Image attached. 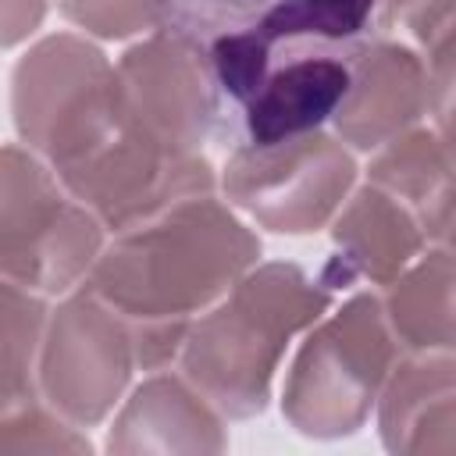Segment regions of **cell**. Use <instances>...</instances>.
I'll list each match as a JSON object with an SVG mask.
<instances>
[{
	"label": "cell",
	"mask_w": 456,
	"mask_h": 456,
	"mask_svg": "<svg viewBox=\"0 0 456 456\" xmlns=\"http://www.w3.org/2000/svg\"><path fill=\"white\" fill-rule=\"evenodd\" d=\"M428 242H435V246L456 253V185H452L449 200L442 203V210L435 214V221H431V228H428Z\"/></svg>",
	"instance_id": "cell-23"
},
{
	"label": "cell",
	"mask_w": 456,
	"mask_h": 456,
	"mask_svg": "<svg viewBox=\"0 0 456 456\" xmlns=\"http://www.w3.org/2000/svg\"><path fill=\"white\" fill-rule=\"evenodd\" d=\"M103 253V221L75 200L28 146H4L0 164V271L39 296H61L89 278Z\"/></svg>",
	"instance_id": "cell-6"
},
{
	"label": "cell",
	"mask_w": 456,
	"mask_h": 456,
	"mask_svg": "<svg viewBox=\"0 0 456 456\" xmlns=\"http://www.w3.org/2000/svg\"><path fill=\"white\" fill-rule=\"evenodd\" d=\"M367 182L406 203L428 232L456 185V160L435 128H410L378 150L367 167Z\"/></svg>",
	"instance_id": "cell-16"
},
{
	"label": "cell",
	"mask_w": 456,
	"mask_h": 456,
	"mask_svg": "<svg viewBox=\"0 0 456 456\" xmlns=\"http://www.w3.org/2000/svg\"><path fill=\"white\" fill-rule=\"evenodd\" d=\"M11 110L21 142L57 175L82 164L128 121L118 68L100 46L68 32L39 39L14 64Z\"/></svg>",
	"instance_id": "cell-5"
},
{
	"label": "cell",
	"mask_w": 456,
	"mask_h": 456,
	"mask_svg": "<svg viewBox=\"0 0 456 456\" xmlns=\"http://www.w3.org/2000/svg\"><path fill=\"white\" fill-rule=\"evenodd\" d=\"M388 324L403 349L417 353H456V253H420L381 299Z\"/></svg>",
	"instance_id": "cell-15"
},
{
	"label": "cell",
	"mask_w": 456,
	"mask_h": 456,
	"mask_svg": "<svg viewBox=\"0 0 456 456\" xmlns=\"http://www.w3.org/2000/svg\"><path fill=\"white\" fill-rule=\"evenodd\" d=\"M399 349L381 296H353L306 331L281 388L285 420L306 438L356 435L381 399Z\"/></svg>",
	"instance_id": "cell-4"
},
{
	"label": "cell",
	"mask_w": 456,
	"mask_h": 456,
	"mask_svg": "<svg viewBox=\"0 0 456 456\" xmlns=\"http://www.w3.org/2000/svg\"><path fill=\"white\" fill-rule=\"evenodd\" d=\"M378 431L388 452H456V353L399 356L378 399Z\"/></svg>",
	"instance_id": "cell-14"
},
{
	"label": "cell",
	"mask_w": 456,
	"mask_h": 456,
	"mask_svg": "<svg viewBox=\"0 0 456 456\" xmlns=\"http://www.w3.org/2000/svg\"><path fill=\"white\" fill-rule=\"evenodd\" d=\"M61 14L89 36L128 39L164 28L175 0H57Z\"/></svg>",
	"instance_id": "cell-19"
},
{
	"label": "cell",
	"mask_w": 456,
	"mask_h": 456,
	"mask_svg": "<svg viewBox=\"0 0 456 456\" xmlns=\"http://www.w3.org/2000/svg\"><path fill=\"white\" fill-rule=\"evenodd\" d=\"M118 78L132 114L167 146L200 153L217 135L221 103L200 53L175 36L157 28L150 39L128 46L118 61Z\"/></svg>",
	"instance_id": "cell-10"
},
{
	"label": "cell",
	"mask_w": 456,
	"mask_h": 456,
	"mask_svg": "<svg viewBox=\"0 0 456 456\" xmlns=\"http://www.w3.org/2000/svg\"><path fill=\"white\" fill-rule=\"evenodd\" d=\"M428 232L417 214L399 203L392 192L374 182L360 185L331 221V256L321 271V281L335 289H349L353 281L392 285L420 253Z\"/></svg>",
	"instance_id": "cell-12"
},
{
	"label": "cell",
	"mask_w": 456,
	"mask_h": 456,
	"mask_svg": "<svg viewBox=\"0 0 456 456\" xmlns=\"http://www.w3.org/2000/svg\"><path fill=\"white\" fill-rule=\"evenodd\" d=\"M50 452H89V438L75 431L43 399L0 413V456H50Z\"/></svg>",
	"instance_id": "cell-18"
},
{
	"label": "cell",
	"mask_w": 456,
	"mask_h": 456,
	"mask_svg": "<svg viewBox=\"0 0 456 456\" xmlns=\"http://www.w3.org/2000/svg\"><path fill=\"white\" fill-rule=\"evenodd\" d=\"M224 445V413L185 374L146 378L107 431V452H221Z\"/></svg>",
	"instance_id": "cell-13"
},
{
	"label": "cell",
	"mask_w": 456,
	"mask_h": 456,
	"mask_svg": "<svg viewBox=\"0 0 456 456\" xmlns=\"http://www.w3.org/2000/svg\"><path fill=\"white\" fill-rule=\"evenodd\" d=\"M428 114L456 160V28L428 50Z\"/></svg>",
	"instance_id": "cell-21"
},
{
	"label": "cell",
	"mask_w": 456,
	"mask_h": 456,
	"mask_svg": "<svg viewBox=\"0 0 456 456\" xmlns=\"http://www.w3.org/2000/svg\"><path fill=\"white\" fill-rule=\"evenodd\" d=\"M353 182V153L321 128L278 142L232 146L221 171L224 200L278 235H310L331 224Z\"/></svg>",
	"instance_id": "cell-7"
},
{
	"label": "cell",
	"mask_w": 456,
	"mask_h": 456,
	"mask_svg": "<svg viewBox=\"0 0 456 456\" xmlns=\"http://www.w3.org/2000/svg\"><path fill=\"white\" fill-rule=\"evenodd\" d=\"M260 260V239L235 217L232 203L192 196L146 224L118 232L93 264V289L132 331L142 370L178 360L200 314L232 292Z\"/></svg>",
	"instance_id": "cell-1"
},
{
	"label": "cell",
	"mask_w": 456,
	"mask_h": 456,
	"mask_svg": "<svg viewBox=\"0 0 456 456\" xmlns=\"http://www.w3.org/2000/svg\"><path fill=\"white\" fill-rule=\"evenodd\" d=\"M57 178L114 235L153 221L175 203L214 192V167L207 157L167 146L135 114H128L110 142Z\"/></svg>",
	"instance_id": "cell-8"
},
{
	"label": "cell",
	"mask_w": 456,
	"mask_h": 456,
	"mask_svg": "<svg viewBox=\"0 0 456 456\" xmlns=\"http://www.w3.org/2000/svg\"><path fill=\"white\" fill-rule=\"evenodd\" d=\"M135 360L128 324L93 292L78 289L46 321L36 385L50 410L75 428H96L121 399Z\"/></svg>",
	"instance_id": "cell-9"
},
{
	"label": "cell",
	"mask_w": 456,
	"mask_h": 456,
	"mask_svg": "<svg viewBox=\"0 0 456 456\" xmlns=\"http://www.w3.org/2000/svg\"><path fill=\"white\" fill-rule=\"evenodd\" d=\"M381 0H175L164 28L203 61L217 103V139L285 64L342 53L370 39Z\"/></svg>",
	"instance_id": "cell-3"
},
{
	"label": "cell",
	"mask_w": 456,
	"mask_h": 456,
	"mask_svg": "<svg viewBox=\"0 0 456 456\" xmlns=\"http://www.w3.org/2000/svg\"><path fill=\"white\" fill-rule=\"evenodd\" d=\"M328 306L331 289L299 264H260L192 321L178 367L224 417L249 420L267 410L292 335L314 328Z\"/></svg>",
	"instance_id": "cell-2"
},
{
	"label": "cell",
	"mask_w": 456,
	"mask_h": 456,
	"mask_svg": "<svg viewBox=\"0 0 456 456\" xmlns=\"http://www.w3.org/2000/svg\"><path fill=\"white\" fill-rule=\"evenodd\" d=\"M46 14V0H4V46H18L28 39Z\"/></svg>",
	"instance_id": "cell-22"
},
{
	"label": "cell",
	"mask_w": 456,
	"mask_h": 456,
	"mask_svg": "<svg viewBox=\"0 0 456 456\" xmlns=\"http://www.w3.org/2000/svg\"><path fill=\"white\" fill-rule=\"evenodd\" d=\"M0 303H4V346H0V399H4L0 413H4L43 399L36 385V367H39L50 310L39 292L7 278L0 289Z\"/></svg>",
	"instance_id": "cell-17"
},
{
	"label": "cell",
	"mask_w": 456,
	"mask_h": 456,
	"mask_svg": "<svg viewBox=\"0 0 456 456\" xmlns=\"http://www.w3.org/2000/svg\"><path fill=\"white\" fill-rule=\"evenodd\" d=\"M428 114V64L395 39H363L353 53L349 89L331 118L353 150H381Z\"/></svg>",
	"instance_id": "cell-11"
},
{
	"label": "cell",
	"mask_w": 456,
	"mask_h": 456,
	"mask_svg": "<svg viewBox=\"0 0 456 456\" xmlns=\"http://www.w3.org/2000/svg\"><path fill=\"white\" fill-rule=\"evenodd\" d=\"M378 28H403L417 46L431 50L456 28V0H381Z\"/></svg>",
	"instance_id": "cell-20"
}]
</instances>
